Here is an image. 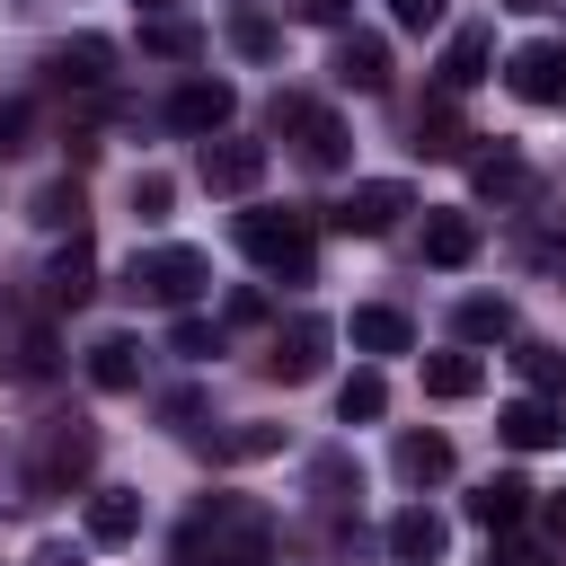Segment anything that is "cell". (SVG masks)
Masks as SVG:
<instances>
[{
    "label": "cell",
    "mask_w": 566,
    "mask_h": 566,
    "mask_svg": "<svg viewBox=\"0 0 566 566\" xmlns=\"http://www.w3.org/2000/svg\"><path fill=\"white\" fill-rule=\"evenodd\" d=\"M230 44H239L248 62H274V44H283V35H274V18H256V9H239V18H230Z\"/></svg>",
    "instance_id": "obj_34"
},
{
    "label": "cell",
    "mask_w": 566,
    "mask_h": 566,
    "mask_svg": "<svg viewBox=\"0 0 566 566\" xmlns=\"http://www.w3.org/2000/svg\"><path fill=\"white\" fill-rule=\"evenodd\" d=\"M504 9H548V0H504Z\"/></svg>",
    "instance_id": "obj_43"
},
{
    "label": "cell",
    "mask_w": 566,
    "mask_h": 566,
    "mask_svg": "<svg viewBox=\"0 0 566 566\" xmlns=\"http://www.w3.org/2000/svg\"><path fill=\"white\" fill-rule=\"evenodd\" d=\"M460 345H495V336H513V301H495V292H478V301H460Z\"/></svg>",
    "instance_id": "obj_26"
},
{
    "label": "cell",
    "mask_w": 566,
    "mask_h": 566,
    "mask_svg": "<svg viewBox=\"0 0 566 566\" xmlns=\"http://www.w3.org/2000/svg\"><path fill=\"white\" fill-rule=\"evenodd\" d=\"M522 513H531V486H522V478H486V486L469 495V522H478V531H513Z\"/></svg>",
    "instance_id": "obj_22"
},
{
    "label": "cell",
    "mask_w": 566,
    "mask_h": 566,
    "mask_svg": "<svg viewBox=\"0 0 566 566\" xmlns=\"http://www.w3.org/2000/svg\"><path fill=\"white\" fill-rule=\"evenodd\" d=\"M88 292H97V248H88V230H71V248L44 265V301L53 310H80Z\"/></svg>",
    "instance_id": "obj_13"
},
{
    "label": "cell",
    "mask_w": 566,
    "mask_h": 566,
    "mask_svg": "<svg viewBox=\"0 0 566 566\" xmlns=\"http://www.w3.org/2000/svg\"><path fill=\"white\" fill-rule=\"evenodd\" d=\"M230 115H239V88H230V80H186V88L168 97V124H177V133H195V142L230 133Z\"/></svg>",
    "instance_id": "obj_9"
},
{
    "label": "cell",
    "mask_w": 566,
    "mask_h": 566,
    "mask_svg": "<svg viewBox=\"0 0 566 566\" xmlns=\"http://www.w3.org/2000/svg\"><path fill=\"white\" fill-rule=\"evenodd\" d=\"M256 177H265V142H239V133L203 142V186L212 195H256Z\"/></svg>",
    "instance_id": "obj_10"
},
{
    "label": "cell",
    "mask_w": 566,
    "mask_h": 566,
    "mask_svg": "<svg viewBox=\"0 0 566 566\" xmlns=\"http://www.w3.org/2000/svg\"><path fill=\"white\" fill-rule=\"evenodd\" d=\"M336 80L363 88V97L389 88V44H380V35H345V44H336Z\"/></svg>",
    "instance_id": "obj_18"
},
{
    "label": "cell",
    "mask_w": 566,
    "mask_h": 566,
    "mask_svg": "<svg viewBox=\"0 0 566 566\" xmlns=\"http://www.w3.org/2000/svg\"><path fill=\"white\" fill-rule=\"evenodd\" d=\"M27 221H35V230H80V221H88V203H80V186H71V177H53V186H35Z\"/></svg>",
    "instance_id": "obj_25"
},
{
    "label": "cell",
    "mask_w": 566,
    "mask_h": 566,
    "mask_svg": "<svg viewBox=\"0 0 566 566\" xmlns=\"http://www.w3.org/2000/svg\"><path fill=\"white\" fill-rule=\"evenodd\" d=\"M469 186H478V195H495V203H513V195H531V168H522V150H504V142H495V150H478V159H469Z\"/></svg>",
    "instance_id": "obj_19"
},
{
    "label": "cell",
    "mask_w": 566,
    "mask_h": 566,
    "mask_svg": "<svg viewBox=\"0 0 566 566\" xmlns=\"http://www.w3.org/2000/svg\"><path fill=\"white\" fill-rule=\"evenodd\" d=\"M88 469H97V424H88V416H62V424H44V442H35L27 495H71Z\"/></svg>",
    "instance_id": "obj_4"
},
{
    "label": "cell",
    "mask_w": 566,
    "mask_h": 566,
    "mask_svg": "<svg viewBox=\"0 0 566 566\" xmlns=\"http://www.w3.org/2000/svg\"><path fill=\"white\" fill-rule=\"evenodd\" d=\"M442 9H451V0H389V18H398L407 35H424V27H442Z\"/></svg>",
    "instance_id": "obj_38"
},
{
    "label": "cell",
    "mask_w": 566,
    "mask_h": 566,
    "mask_svg": "<svg viewBox=\"0 0 566 566\" xmlns=\"http://www.w3.org/2000/svg\"><path fill=\"white\" fill-rule=\"evenodd\" d=\"M380 539H389V557H398V566H433V557L451 548V522H442L433 504H407V513H389V531H380Z\"/></svg>",
    "instance_id": "obj_12"
},
{
    "label": "cell",
    "mask_w": 566,
    "mask_h": 566,
    "mask_svg": "<svg viewBox=\"0 0 566 566\" xmlns=\"http://www.w3.org/2000/svg\"><path fill=\"white\" fill-rule=\"evenodd\" d=\"M478 354H424V398H478Z\"/></svg>",
    "instance_id": "obj_27"
},
{
    "label": "cell",
    "mask_w": 566,
    "mask_h": 566,
    "mask_svg": "<svg viewBox=\"0 0 566 566\" xmlns=\"http://www.w3.org/2000/svg\"><path fill=\"white\" fill-rule=\"evenodd\" d=\"M548 531H566V486H557V495H548Z\"/></svg>",
    "instance_id": "obj_42"
},
{
    "label": "cell",
    "mask_w": 566,
    "mask_h": 566,
    "mask_svg": "<svg viewBox=\"0 0 566 566\" xmlns=\"http://www.w3.org/2000/svg\"><path fill=\"white\" fill-rule=\"evenodd\" d=\"M495 566H548V557H539V548H522V539H504V548H495Z\"/></svg>",
    "instance_id": "obj_41"
},
{
    "label": "cell",
    "mask_w": 566,
    "mask_h": 566,
    "mask_svg": "<svg viewBox=\"0 0 566 566\" xmlns=\"http://www.w3.org/2000/svg\"><path fill=\"white\" fill-rule=\"evenodd\" d=\"M345 9L354 0H301V18H318V27H345Z\"/></svg>",
    "instance_id": "obj_40"
},
{
    "label": "cell",
    "mask_w": 566,
    "mask_h": 566,
    "mask_svg": "<svg viewBox=\"0 0 566 566\" xmlns=\"http://www.w3.org/2000/svg\"><path fill=\"white\" fill-rule=\"evenodd\" d=\"M336 416H345V424H380V416H389V380H380V371H354V380L336 389Z\"/></svg>",
    "instance_id": "obj_28"
},
{
    "label": "cell",
    "mask_w": 566,
    "mask_h": 566,
    "mask_svg": "<svg viewBox=\"0 0 566 566\" xmlns=\"http://www.w3.org/2000/svg\"><path fill=\"white\" fill-rule=\"evenodd\" d=\"M27 566H88V557H80V548H71V539H44V548H35V557H27Z\"/></svg>",
    "instance_id": "obj_39"
},
{
    "label": "cell",
    "mask_w": 566,
    "mask_h": 566,
    "mask_svg": "<svg viewBox=\"0 0 566 566\" xmlns=\"http://www.w3.org/2000/svg\"><path fill=\"white\" fill-rule=\"evenodd\" d=\"M416 150H424V159H451V150H460V124H451V88H442V97L416 115Z\"/></svg>",
    "instance_id": "obj_29"
},
{
    "label": "cell",
    "mask_w": 566,
    "mask_h": 566,
    "mask_svg": "<svg viewBox=\"0 0 566 566\" xmlns=\"http://www.w3.org/2000/svg\"><path fill=\"white\" fill-rule=\"evenodd\" d=\"M345 336H354L363 354H407V345H416V327H407L398 310H380V301H371V310H354V327H345Z\"/></svg>",
    "instance_id": "obj_23"
},
{
    "label": "cell",
    "mask_w": 566,
    "mask_h": 566,
    "mask_svg": "<svg viewBox=\"0 0 566 566\" xmlns=\"http://www.w3.org/2000/svg\"><path fill=\"white\" fill-rule=\"evenodd\" d=\"M310 486H318V504H345L363 478H354V460H345V451H318V460H310Z\"/></svg>",
    "instance_id": "obj_33"
},
{
    "label": "cell",
    "mask_w": 566,
    "mask_h": 566,
    "mask_svg": "<svg viewBox=\"0 0 566 566\" xmlns=\"http://www.w3.org/2000/svg\"><path fill=\"white\" fill-rule=\"evenodd\" d=\"M495 433H504L513 451H557V442H566V407L531 389V398H513V407L495 416Z\"/></svg>",
    "instance_id": "obj_11"
},
{
    "label": "cell",
    "mask_w": 566,
    "mask_h": 566,
    "mask_svg": "<svg viewBox=\"0 0 566 566\" xmlns=\"http://www.w3.org/2000/svg\"><path fill=\"white\" fill-rule=\"evenodd\" d=\"M142 53H159V62H195V53H203V27H195V18H142Z\"/></svg>",
    "instance_id": "obj_24"
},
{
    "label": "cell",
    "mask_w": 566,
    "mask_h": 566,
    "mask_svg": "<svg viewBox=\"0 0 566 566\" xmlns=\"http://www.w3.org/2000/svg\"><path fill=\"white\" fill-rule=\"evenodd\" d=\"M88 380L115 389V398L142 389V345H133V336H97V345H88Z\"/></svg>",
    "instance_id": "obj_21"
},
{
    "label": "cell",
    "mask_w": 566,
    "mask_h": 566,
    "mask_svg": "<svg viewBox=\"0 0 566 566\" xmlns=\"http://www.w3.org/2000/svg\"><path fill=\"white\" fill-rule=\"evenodd\" d=\"M239 248H248L265 274H283V283H310V274H318V256H310V212H239Z\"/></svg>",
    "instance_id": "obj_2"
},
{
    "label": "cell",
    "mask_w": 566,
    "mask_h": 566,
    "mask_svg": "<svg viewBox=\"0 0 566 566\" xmlns=\"http://www.w3.org/2000/svg\"><path fill=\"white\" fill-rule=\"evenodd\" d=\"M486 62H495V35H486V27H460V35L442 44V88H451V97H460V88H478V80H486Z\"/></svg>",
    "instance_id": "obj_16"
},
{
    "label": "cell",
    "mask_w": 566,
    "mask_h": 566,
    "mask_svg": "<svg viewBox=\"0 0 566 566\" xmlns=\"http://www.w3.org/2000/svg\"><path fill=\"white\" fill-rule=\"evenodd\" d=\"M44 71H53L62 88H106L115 44H106V35H71V44H53V53H44Z\"/></svg>",
    "instance_id": "obj_14"
},
{
    "label": "cell",
    "mask_w": 566,
    "mask_h": 566,
    "mask_svg": "<svg viewBox=\"0 0 566 566\" xmlns=\"http://www.w3.org/2000/svg\"><path fill=\"white\" fill-rule=\"evenodd\" d=\"M504 88H513L522 106H566V44H548V35L513 44V62H504Z\"/></svg>",
    "instance_id": "obj_7"
},
{
    "label": "cell",
    "mask_w": 566,
    "mask_h": 566,
    "mask_svg": "<svg viewBox=\"0 0 566 566\" xmlns=\"http://www.w3.org/2000/svg\"><path fill=\"white\" fill-rule=\"evenodd\" d=\"M424 256L433 265H469L478 256V212H424Z\"/></svg>",
    "instance_id": "obj_20"
},
{
    "label": "cell",
    "mask_w": 566,
    "mask_h": 566,
    "mask_svg": "<svg viewBox=\"0 0 566 566\" xmlns=\"http://www.w3.org/2000/svg\"><path fill=\"white\" fill-rule=\"evenodd\" d=\"M513 363H522V380L548 398V389H566V354L557 345H513Z\"/></svg>",
    "instance_id": "obj_31"
},
{
    "label": "cell",
    "mask_w": 566,
    "mask_h": 566,
    "mask_svg": "<svg viewBox=\"0 0 566 566\" xmlns=\"http://www.w3.org/2000/svg\"><path fill=\"white\" fill-rule=\"evenodd\" d=\"M27 124H35V106H27V97H9V106H0V159H9V150H27Z\"/></svg>",
    "instance_id": "obj_37"
},
{
    "label": "cell",
    "mask_w": 566,
    "mask_h": 566,
    "mask_svg": "<svg viewBox=\"0 0 566 566\" xmlns=\"http://www.w3.org/2000/svg\"><path fill=\"white\" fill-rule=\"evenodd\" d=\"M398 212H416V195H407L398 177H363L345 203H327V230H345V239H380V230H398Z\"/></svg>",
    "instance_id": "obj_6"
},
{
    "label": "cell",
    "mask_w": 566,
    "mask_h": 566,
    "mask_svg": "<svg viewBox=\"0 0 566 566\" xmlns=\"http://www.w3.org/2000/svg\"><path fill=\"white\" fill-rule=\"evenodd\" d=\"M168 203H177V186H168L159 168H142V177H133V212H142V221H168Z\"/></svg>",
    "instance_id": "obj_35"
},
{
    "label": "cell",
    "mask_w": 566,
    "mask_h": 566,
    "mask_svg": "<svg viewBox=\"0 0 566 566\" xmlns=\"http://www.w3.org/2000/svg\"><path fill=\"white\" fill-rule=\"evenodd\" d=\"M327 345H336V327H327L318 310H301V318H283V327L265 336V371H274L283 389H301V380L327 371Z\"/></svg>",
    "instance_id": "obj_5"
},
{
    "label": "cell",
    "mask_w": 566,
    "mask_h": 566,
    "mask_svg": "<svg viewBox=\"0 0 566 566\" xmlns=\"http://www.w3.org/2000/svg\"><path fill=\"white\" fill-rule=\"evenodd\" d=\"M274 133H292L310 168H345V124H336L327 106H301V97H274Z\"/></svg>",
    "instance_id": "obj_8"
},
{
    "label": "cell",
    "mask_w": 566,
    "mask_h": 566,
    "mask_svg": "<svg viewBox=\"0 0 566 566\" xmlns=\"http://www.w3.org/2000/svg\"><path fill=\"white\" fill-rule=\"evenodd\" d=\"M212 451H221V460H265V451H283V424H230Z\"/></svg>",
    "instance_id": "obj_32"
},
{
    "label": "cell",
    "mask_w": 566,
    "mask_h": 566,
    "mask_svg": "<svg viewBox=\"0 0 566 566\" xmlns=\"http://www.w3.org/2000/svg\"><path fill=\"white\" fill-rule=\"evenodd\" d=\"M0 504H9V495H0Z\"/></svg>",
    "instance_id": "obj_45"
},
{
    "label": "cell",
    "mask_w": 566,
    "mask_h": 566,
    "mask_svg": "<svg viewBox=\"0 0 566 566\" xmlns=\"http://www.w3.org/2000/svg\"><path fill=\"white\" fill-rule=\"evenodd\" d=\"M9 380H27V389L53 380V336H44V327H27V336L9 345Z\"/></svg>",
    "instance_id": "obj_30"
},
{
    "label": "cell",
    "mask_w": 566,
    "mask_h": 566,
    "mask_svg": "<svg viewBox=\"0 0 566 566\" xmlns=\"http://www.w3.org/2000/svg\"><path fill=\"white\" fill-rule=\"evenodd\" d=\"M168 566H274V513L248 495H212L186 513Z\"/></svg>",
    "instance_id": "obj_1"
},
{
    "label": "cell",
    "mask_w": 566,
    "mask_h": 566,
    "mask_svg": "<svg viewBox=\"0 0 566 566\" xmlns=\"http://www.w3.org/2000/svg\"><path fill=\"white\" fill-rule=\"evenodd\" d=\"M142 9H159V0H142Z\"/></svg>",
    "instance_id": "obj_44"
},
{
    "label": "cell",
    "mask_w": 566,
    "mask_h": 566,
    "mask_svg": "<svg viewBox=\"0 0 566 566\" xmlns=\"http://www.w3.org/2000/svg\"><path fill=\"white\" fill-rule=\"evenodd\" d=\"M168 345H177L186 363H203V354H221V327H203V318H177V327H168Z\"/></svg>",
    "instance_id": "obj_36"
},
{
    "label": "cell",
    "mask_w": 566,
    "mask_h": 566,
    "mask_svg": "<svg viewBox=\"0 0 566 566\" xmlns=\"http://www.w3.org/2000/svg\"><path fill=\"white\" fill-rule=\"evenodd\" d=\"M389 469H398L407 486H442V478H451V442H442V433H398Z\"/></svg>",
    "instance_id": "obj_17"
},
{
    "label": "cell",
    "mask_w": 566,
    "mask_h": 566,
    "mask_svg": "<svg viewBox=\"0 0 566 566\" xmlns=\"http://www.w3.org/2000/svg\"><path fill=\"white\" fill-rule=\"evenodd\" d=\"M88 539H97V548L142 539V495H133V486H88Z\"/></svg>",
    "instance_id": "obj_15"
},
{
    "label": "cell",
    "mask_w": 566,
    "mask_h": 566,
    "mask_svg": "<svg viewBox=\"0 0 566 566\" xmlns=\"http://www.w3.org/2000/svg\"><path fill=\"white\" fill-rule=\"evenodd\" d=\"M203 283H212V265L195 248H133V265H124V292L133 301H159V310H186Z\"/></svg>",
    "instance_id": "obj_3"
}]
</instances>
